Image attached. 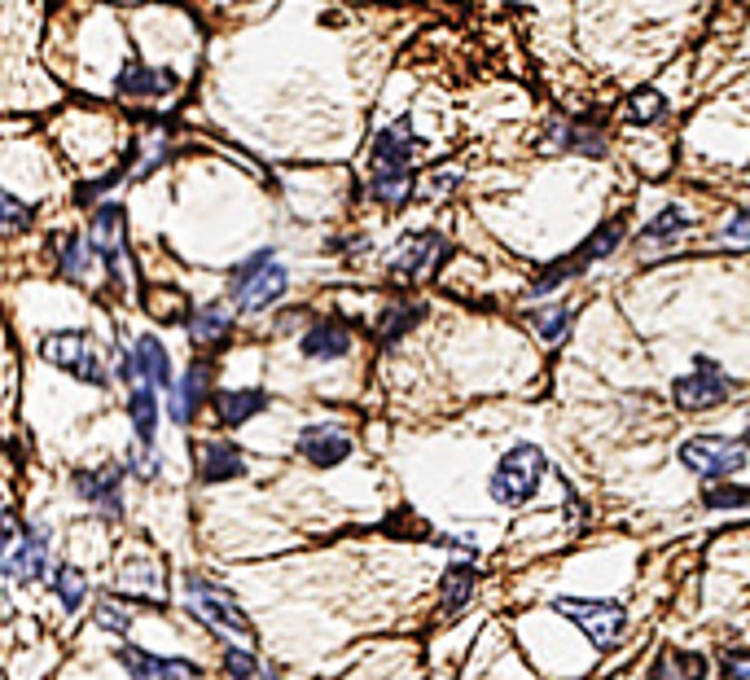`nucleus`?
Returning a JSON list of instances; mask_svg holds the SVG:
<instances>
[{
  "label": "nucleus",
  "instance_id": "nucleus-8",
  "mask_svg": "<svg viewBox=\"0 0 750 680\" xmlns=\"http://www.w3.org/2000/svg\"><path fill=\"white\" fill-rule=\"evenodd\" d=\"M728 391H733V382H728V378H724V369H720L715 361H707V356H698V361H694V374L676 378V387H672L676 404H681V408H689V413L724 404V400H728Z\"/></svg>",
  "mask_w": 750,
  "mask_h": 680
},
{
  "label": "nucleus",
  "instance_id": "nucleus-3",
  "mask_svg": "<svg viewBox=\"0 0 750 680\" xmlns=\"http://www.w3.org/2000/svg\"><path fill=\"white\" fill-rule=\"evenodd\" d=\"M185 589H189V610H193L202 624H211V628H229V632H238V637H246V641L255 637V624L238 610L233 593H225L220 584H211V580H202V576H189Z\"/></svg>",
  "mask_w": 750,
  "mask_h": 680
},
{
  "label": "nucleus",
  "instance_id": "nucleus-28",
  "mask_svg": "<svg viewBox=\"0 0 750 680\" xmlns=\"http://www.w3.org/2000/svg\"><path fill=\"white\" fill-rule=\"evenodd\" d=\"M685 224H689V215L681 211V206H663L650 224H646V229H640V247H654V242H663V238H676L681 229H685Z\"/></svg>",
  "mask_w": 750,
  "mask_h": 680
},
{
  "label": "nucleus",
  "instance_id": "nucleus-2",
  "mask_svg": "<svg viewBox=\"0 0 750 680\" xmlns=\"http://www.w3.org/2000/svg\"><path fill=\"white\" fill-rule=\"evenodd\" d=\"M285 286H290V277H285L281 260L272 251H255L246 264L233 268L229 294H233V303L242 312H264V307H272L285 294Z\"/></svg>",
  "mask_w": 750,
  "mask_h": 680
},
{
  "label": "nucleus",
  "instance_id": "nucleus-37",
  "mask_svg": "<svg viewBox=\"0 0 750 680\" xmlns=\"http://www.w3.org/2000/svg\"><path fill=\"white\" fill-rule=\"evenodd\" d=\"M97 624H101L105 632H128V610H119L115 602H101V606H97Z\"/></svg>",
  "mask_w": 750,
  "mask_h": 680
},
{
  "label": "nucleus",
  "instance_id": "nucleus-6",
  "mask_svg": "<svg viewBox=\"0 0 750 680\" xmlns=\"http://www.w3.org/2000/svg\"><path fill=\"white\" fill-rule=\"evenodd\" d=\"M558 615L575 619L584 628V637L597 645V650H610L619 637H623V606L619 602H575V597H558L554 602Z\"/></svg>",
  "mask_w": 750,
  "mask_h": 680
},
{
  "label": "nucleus",
  "instance_id": "nucleus-13",
  "mask_svg": "<svg viewBox=\"0 0 750 680\" xmlns=\"http://www.w3.org/2000/svg\"><path fill=\"white\" fill-rule=\"evenodd\" d=\"M45 562H49V536L45 531H27L23 540H10V553H5V576L18 580V584H31L45 576Z\"/></svg>",
  "mask_w": 750,
  "mask_h": 680
},
{
  "label": "nucleus",
  "instance_id": "nucleus-5",
  "mask_svg": "<svg viewBox=\"0 0 750 680\" xmlns=\"http://www.w3.org/2000/svg\"><path fill=\"white\" fill-rule=\"evenodd\" d=\"M40 356L49 365H58L62 374L88 382V387H105V365H101V356L92 352V343L84 333H49L40 343Z\"/></svg>",
  "mask_w": 750,
  "mask_h": 680
},
{
  "label": "nucleus",
  "instance_id": "nucleus-31",
  "mask_svg": "<svg viewBox=\"0 0 750 680\" xmlns=\"http://www.w3.org/2000/svg\"><path fill=\"white\" fill-rule=\"evenodd\" d=\"M58 273H62L66 281H84V277H88V247H84L75 234L58 242Z\"/></svg>",
  "mask_w": 750,
  "mask_h": 680
},
{
  "label": "nucleus",
  "instance_id": "nucleus-35",
  "mask_svg": "<svg viewBox=\"0 0 750 680\" xmlns=\"http://www.w3.org/2000/svg\"><path fill=\"white\" fill-rule=\"evenodd\" d=\"M724 242H728V247H741V251L750 247V206H741V211L724 224Z\"/></svg>",
  "mask_w": 750,
  "mask_h": 680
},
{
  "label": "nucleus",
  "instance_id": "nucleus-4",
  "mask_svg": "<svg viewBox=\"0 0 750 680\" xmlns=\"http://www.w3.org/2000/svg\"><path fill=\"white\" fill-rule=\"evenodd\" d=\"M681 466L702 475V479H724L746 466V443L724 439V435H698L681 448Z\"/></svg>",
  "mask_w": 750,
  "mask_h": 680
},
{
  "label": "nucleus",
  "instance_id": "nucleus-23",
  "mask_svg": "<svg viewBox=\"0 0 750 680\" xmlns=\"http://www.w3.org/2000/svg\"><path fill=\"white\" fill-rule=\"evenodd\" d=\"M545 150H562V154H588V159H597L606 146H601V137L580 133V128H571V124H549V133H545Z\"/></svg>",
  "mask_w": 750,
  "mask_h": 680
},
{
  "label": "nucleus",
  "instance_id": "nucleus-19",
  "mask_svg": "<svg viewBox=\"0 0 750 680\" xmlns=\"http://www.w3.org/2000/svg\"><path fill=\"white\" fill-rule=\"evenodd\" d=\"M171 88H176V75L171 71H154V66H141V62H132L119 75V92L124 97H163Z\"/></svg>",
  "mask_w": 750,
  "mask_h": 680
},
{
  "label": "nucleus",
  "instance_id": "nucleus-11",
  "mask_svg": "<svg viewBox=\"0 0 750 680\" xmlns=\"http://www.w3.org/2000/svg\"><path fill=\"white\" fill-rule=\"evenodd\" d=\"M298 452H303V457H307L312 466L330 470V466H339V462L352 457V435H347L343 426L316 421V426H307V430L298 435Z\"/></svg>",
  "mask_w": 750,
  "mask_h": 680
},
{
  "label": "nucleus",
  "instance_id": "nucleus-34",
  "mask_svg": "<svg viewBox=\"0 0 750 680\" xmlns=\"http://www.w3.org/2000/svg\"><path fill=\"white\" fill-rule=\"evenodd\" d=\"M702 505H711V509H733V505H750V488H715V492H707L702 496Z\"/></svg>",
  "mask_w": 750,
  "mask_h": 680
},
{
  "label": "nucleus",
  "instance_id": "nucleus-25",
  "mask_svg": "<svg viewBox=\"0 0 750 680\" xmlns=\"http://www.w3.org/2000/svg\"><path fill=\"white\" fill-rule=\"evenodd\" d=\"M229 316L220 312V307H202V312H193L189 316V333H193V343L198 348H216V343H225L229 338Z\"/></svg>",
  "mask_w": 750,
  "mask_h": 680
},
{
  "label": "nucleus",
  "instance_id": "nucleus-20",
  "mask_svg": "<svg viewBox=\"0 0 750 680\" xmlns=\"http://www.w3.org/2000/svg\"><path fill=\"white\" fill-rule=\"evenodd\" d=\"M211 391H206V365H193L185 378H180V387H171V417L176 421H193V413L202 408V400H206Z\"/></svg>",
  "mask_w": 750,
  "mask_h": 680
},
{
  "label": "nucleus",
  "instance_id": "nucleus-21",
  "mask_svg": "<svg viewBox=\"0 0 750 680\" xmlns=\"http://www.w3.org/2000/svg\"><path fill=\"white\" fill-rule=\"evenodd\" d=\"M264 408H268V395L255 391V387L251 391H216V413H220L225 426H242Z\"/></svg>",
  "mask_w": 750,
  "mask_h": 680
},
{
  "label": "nucleus",
  "instance_id": "nucleus-27",
  "mask_svg": "<svg viewBox=\"0 0 750 680\" xmlns=\"http://www.w3.org/2000/svg\"><path fill=\"white\" fill-rule=\"evenodd\" d=\"M425 316V307L421 303H395V307H386L382 312V320H378V338H382V343H395V338L399 333H408L417 320Z\"/></svg>",
  "mask_w": 750,
  "mask_h": 680
},
{
  "label": "nucleus",
  "instance_id": "nucleus-7",
  "mask_svg": "<svg viewBox=\"0 0 750 680\" xmlns=\"http://www.w3.org/2000/svg\"><path fill=\"white\" fill-rule=\"evenodd\" d=\"M623 242V219H610V224H601V229L575 251V255H567L562 264H554L549 273H541V281H535V294H549L554 286H562V281H571V277H580L593 260H606L614 247Z\"/></svg>",
  "mask_w": 750,
  "mask_h": 680
},
{
  "label": "nucleus",
  "instance_id": "nucleus-15",
  "mask_svg": "<svg viewBox=\"0 0 750 680\" xmlns=\"http://www.w3.org/2000/svg\"><path fill=\"white\" fill-rule=\"evenodd\" d=\"M132 374L141 387H154V391H171V361L163 352V343L154 333H141L132 343Z\"/></svg>",
  "mask_w": 750,
  "mask_h": 680
},
{
  "label": "nucleus",
  "instance_id": "nucleus-17",
  "mask_svg": "<svg viewBox=\"0 0 750 680\" xmlns=\"http://www.w3.org/2000/svg\"><path fill=\"white\" fill-rule=\"evenodd\" d=\"M75 488L88 505H97L105 518H119L124 505H119V470H79L75 475Z\"/></svg>",
  "mask_w": 750,
  "mask_h": 680
},
{
  "label": "nucleus",
  "instance_id": "nucleus-10",
  "mask_svg": "<svg viewBox=\"0 0 750 680\" xmlns=\"http://www.w3.org/2000/svg\"><path fill=\"white\" fill-rule=\"evenodd\" d=\"M119 663L132 680H202V667L189 663V658H163V654H150V650H137V645H124L119 650Z\"/></svg>",
  "mask_w": 750,
  "mask_h": 680
},
{
  "label": "nucleus",
  "instance_id": "nucleus-12",
  "mask_svg": "<svg viewBox=\"0 0 750 680\" xmlns=\"http://www.w3.org/2000/svg\"><path fill=\"white\" fill-rule=\"evenodd\" d=\"M92 251L105 260V268H111L115 281H124V273H119V264H124V206H115V202L97 206V215H92Z\"/></svg>",
  "mask_w": 750,
  "mask_h": 680
},
{
  "label": "nucleus",
  "instance_id": "nucleus-39",
  "mask_svg": "<svg viewBox=\"0 0 750 680\" xmlns=\"http://www.w3.org/2000/svg\"><path fill=\"white\" fill-rule=\"evenodd\" d=\"M724 671H728V680H750V654H728Z\"/></svg>",
  "mask_w": 750,
  "mask_h": 680
},
{
  "label": "nucleus",
  "instance_id": "nucleus-32",
  "mask_svg": "<svg viewBox=\"0 0 750 680\" xmlns=\"http://www.w3.org/2000/svg\"><path fill=\"white\" fill-rule=\"evenodd\" d=\"M663 115H668V101H663L654 88L636 92V97L627 101V119H632V124H659Z\"/></svg>",
  "mask_w": 750,
  "mask_h": 680
},
{
  "label": "nucleus",
  "instance_id": "nucleus-40",
  "mask_svg": "<svg viewBox=\"0 0 750 680\" xmlns=\"http://www.w3.org/2000/svg\"><path fill=\"white\" fill-rule=\"evenodd\" d=\"M746 443H750V426H746Z\"/></svg>",
  "mask_w": 750,
  "mask_h": 680
},
{
  "label": "nucleus",
  "instance_id": "nucleus-22",
  "mask_svg": "<svg viewBox=\"0 0 750 680\" xmlns=\"http://www.w3.org/2000/svg\"><path fill=\"white\" fill-rule=\"evenodd\" d=\"M650 680H707V658L689 650H663Z\"/></svg>",
  "mask_w": 750,
  "mask_h": 680
},
{
  "label": "nucleus",
  "instance_id": "nucleus-30",
  "mask_svg": "<svg viewBox=\"0 0 750 680\" xmlns=\"http://www.w3.org/2000/svg\"><path fill=\"white\" fill-rule=\"evenodd\" d=\"M571 320H575L571 307H541V312H531V325L541 329L545 343H562V338L571 333Z\"/></svg>",
  "mask_w": 750,
  "mask_h": 680
},
{
  "label": "nucleus",
  "instance_id": "nucleus-9",
  "mask_svg": "<svg viewBox=\"0 0 750 680\" xmlns=\"http://www.w3.org/2000/svg\"><path fill=\"white\" fill-rule=\"evenodd\" d=\"M444 260H448V242L440 234H421V238H408L399 247V255L391 260V273L404 281H425L444 268Z\"/></svg>",
  "mask_w": 750,
  "mask_h": 680
},
{
  "label": "nucleus",
  "instance_id": "nucleus-33",
  "mask_svg": "<svg viewBox=\"0 0 750 680\" xmlns=\"http://www.w3.org/2000/svg\"><path fill=\"white\" fill-rule=\"evenodd\" d=\"M225 663H229V676H233V680H272V676L259 671V663H255L251 654H242V650H229Z\"/></svg>",
  "mask_w": 750,
  "mask_h": 680
},
{
  "label": "nucleus",
  "instance_id": "nucleus-18",
  "mask_svg": "<svg viewBox=\"0 0 750 680\" xmlns=\"http://www.w3.org/2000/svg\"><path fill=\"white\" fill-rule=\"evenodd\" d=\"M246 470V457L233 443H206L202 448V483H225Z\"/></svg>",
  "mask_w": 750,
  "mask_h": 680
},
{
  "label": "nucleus",
  "instance_id": "nucleus-29",
  "mask_svg": "<svg viewBox=\"0 0 750 680\" xmlns=\"http://www.w3.org/2000/svg\"><path fill=\"white\" fill-rule=\"evenodd\" d=\"M53 589H58V602H62L66 610H79V606H84V597H88V580H84L79 566H71V562H62V566H58Z\"/></svg>",
  "mask_w": 750,
  "mask_h": 680
},
{
  "label": "nucleus",
  "instance_id": "nucleus-14",
  "mask_svg": "<svg viewBox=\"0 0 750 680\" xmlns=\"http://www.w3.org/2000/svg\"><path fill=\"white\" fill-rule=\"evenodd\" d=\"M408 154H412V128L399 119L373 141V176H408Z\"/></svg>",
  "mask_w": 750,
  "mask_h": 680
},
{
  "label": "nucleus",
  "instance_id": "nucleus-16",
  "mask_svg": "<svg viewBox=\"0 0 750 680\" xmlns=\"http://www.w3.org/2000/svg\"><path fill=\"white\" fill-rule=\"evenodd\" d=\"M352 352V329L343 320H320L303 333V356L307 361H339Z\"/></svg>",
  "mask_w": 750,
  "mask_h": 680
},
{
  "label": "nucleus",
  "instance_id": "nucleus-26",
  "mask_svg": "<svg viewBox=\"0 0 750 680\" xmlns=\"http://www.w3.org/2000/svg\"><path fill=\"white\" fill-rule=\"evenodd\" d=\"M128 408H132V430H137V439H141V443H154V426H158V395H154V387H137Z\"/></svg>",
  "mask_w": 750,
  "mask_h": 680
},
{
  "label": "nucleus",
  "instance_id": "nucleus-38",
  "mask_svg": "<svg viewBox=\"0 0 750 680\" xmlns=\"http://www.w3.org/2000/svg\"><path fill=\"white\" fill-rule=\"evenodd\" d=\"M128 470H132V475H141V479H150V475L158 470V462H154L150 443H137V448H132V462H128Z\"/></svg>",
  "mask_w": 750,
  "mask_h": 680
},
{
  "label": "nucleus",
  "instance_id": "nucleus-24",
  "mask_svg": "<svg viewBox=\"0 0 750 680\" xmlns=\"http://www.w3.org/2000/svg\"><path fill=\"white\" fill-rule=\"evenodd\" d=\"M470 593H474V566H470V562H453L448 576H444V589H440L444 615H457V610L470 602Z\"/></svg>",
  "mask_w": 750,
  "mask_h": 680
},
{
  "label": "nucleus",
  "instance_id": "nucleus-36",
  "mask_svg": "<svg viewBox=\"0 0 750 680\" xmlns=\"http://www.w3.org/2000/svg\"><path fill=\"white\" fill-rule=\"evenodd\" d=\"M0 206H5V229H10V234H23L27 219H31V211H27L14 193H0Z\"/></svg>",
  "mask_w": 750,
  "mask_h": 680
},
{
  "label": "nucleus",
  "instance_id": "nucleus-1",
  "mask_svg": "<svg viewBox=\"0 0 750 680\" xmlns=\"http://www.w3.org/2000/svg\"><path fill=\"white\" fill-rule=\"evenodd\" d=\"M545 470H549V462H545V452L535 443L509 448L505 457L496 462V470H492V501L505 505V509H518L535 488H541Z\"/></svg>",
  "mask_w": 750,
  "mask_h": 680
}]
</instances>
